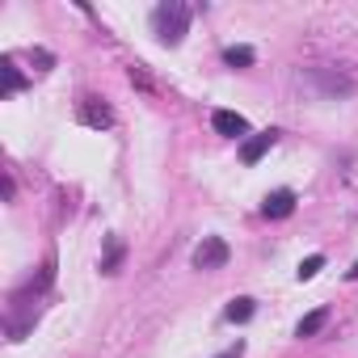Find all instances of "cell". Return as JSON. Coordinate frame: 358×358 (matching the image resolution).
<instances>
[{
	"mask_svg": "<svg viewBox=\"0 0 358 358\" xmlns=\"http://www.w3.org/2000/svg\"><path fill=\"white\" fill-rule=\"evenodd\" d=\"M0 72H5V97H9V93H17V89H26V76L17 72V64H13V59L0 64Z\"/></svg>",
	"mask_w": 358,
	"mask_h": 358,
	"instance_id": "obj_11",
	"label": "cell"
},
{
	"mask_svg": "<svg viewBox=\"0 0 358 358\" xmlns=\"http://www.w3.org/2000/svg\"><path fill=\"white\" fill-rule=\"evenodd\" d=\"M253 59H257L253 47H228V51H224V64H228V68H253Z\"/></svg>",
	"mask_w": 358,
	"mask_h": 358,
	"instance_id": "obj_10",
	"label": "cell"
},
{
	"mask_svg": "<svg viewBox=\"0 0 358 358\" xmlns=\"http://www.w3.org/2000/svg\"><path fill=\"white\" fill-rule=\"evenodd\" d=\"M324 320H329V312L324 308H316V312H308L299 324H295V337H316L320 329H324Z\"/></svg>",
	"mask_w": 358,
	"mask_h": 358,
	"instance_id": "obj_9",
	"label": "cell"
},
{
	"mask_svg": "<svg viewBox=\"0 0 358 358\" xmlns=\"http://www.w3.org/2000/svg\"><path fill=\"white\" fill-rule=\"evenodd\" d=\"M253 312H257V308H253V299H249V295H241V299H232V303L224 308V316H228L232 324H245V320H253Z\"/></svg>",
	"mask_w": 358,
	"mask_h": 358,
	"instance_id": "obj_8",
	"label": "cell"
},
{
	"mask_svg": "<svg viewBox=\"0 0 358 358\" xmlns=\"http://www.w3.org/2000/svg\"><path fill=\"white\" fill-rule=\"evenodd\" d=\"M228 257H232V249L224 236H203V245L194 249V270H224Z\"/></svg>",
	"mask_w": 358,
	"mask_h": 358,
	"instance_id": "obj_3",
	"label": "cell"
},
{
	"mask_svg": "<svg viewBox=\"0 0 358 358\" xmlns=\"http://www.w3.org/2000/svg\"><path fill=\"white\" fill-rule=\"evenodd\" d=\"M320 270H324V253H312V257H303V262H299L295 278H299V282H308V278H316Z\"/></svg>",
	"mask_w": 358,
	"mask_h": 358,
	"instance_id": "obj_12",
	"label": "cell"
},
{
	"mask_svg": "<svg viewBox=\"0 0 358 358\" xmlns=\"http://www.w3.org/2000/svg\"><path fill=\"white\" fill-rule=\"evenodd\" d=\"M274 143H278V131L270 127V131H262V135L245 139V148H241V160H245V164H257V160H262V156H266Z\"/></svg>",
	"mask_w": 358,
	"mask_h": 358,
	"instance_id": "obj_6",
	"label": "cell"
},
{
	"mask_svg": "<svg viewBox=\"0 0 358 358\" xmlns=\"http://www.w3.org/2000/svg\"><path fill=\"white\" fill-rule=\"evenodd\" d=\"M190 22H194V9L182 5V0H164V5L152 9V30L164 47H177L186 34H190Z\"/></svg>",
	"mask_w": 358,
	"mask_h": 358,
	"instance_id": "obj_1",
	"label": "cell"
},
{
	"mask_svg": "<svg viewBox=\"0 0 358 358\" xmlns=\"http://www.w3.org/2000/svg\"><path fill=\"white\" fill-rule=\"evenodd\" d=\"M220 358H241V345H236V350H228V354H220Z\"/></svg>",
	"mask_w": 358,
	"mask_h": 358,
	"instance_id": "obj_15",
	"label": "cell"
},
{
	"mask_svg": "<svg viewBox=\"0 0 358 358\" xmlns=\"http://www.w3.org/2000/svg\"><path fill=\"white\" fill-rule=\"evenodd\" d=\"M308 80L324 93V97H354V76H345V72H333V68H308Z\"/></svg>",
	"mask_w": 358,
	"mask_h": 358,
	"instance_id": "obj_2",
	"label": "cell"
},
{
	"mask_svg": "<svg viewBox=\"0 0 358 358\" xmlns=\"http://www.w3.org/2000/svg\"><path fill=\"white\" fill-rule=\"evenodd\" d=\"M211 127H215V135H228V139H241L249 131L245 114H236V110H215L211 114Z\"/></svg>",
	"mask_w": 358,
	"mask_h": 358,
	"instance_id": "obj_5",
	"label": "cell"
},
{
	"mask_svg": "<svg viewBox=\"0 0 358 358\" xmlns=\"http://www.w3.org/2000/svg\"><path fill=\"white\" fill-rule=\"evenodd\" d=\"M131 85H139V89H152V85H148V76H143L139 68H131Z\"/></svg>",
	"mask_w": 358,
	"mask_h": 358,
	"instance_id": "obj_14",
	"label": "cell"
},
{
	"mask_svg": "<svg viewBox=\"0 0 358 358\" xmlns=\"http://www.w3.org/2000/svg\"><path fill=\"white\" fill-rule=\"evenodd\" d=\"M118 262H122V245L114 241V245H110V253H106V262H101V270H106V274H114V270H118Z\"/></svg>",
	"mask_w": 358,
	"mask_h": 358,
	"instance_id": "obj_13",
	"label": "cell"
},
{
	"mask_svg": "<svg viewBox=\"0 0 358 358\" xmlns=\"http://www.w3.org/2000/svg\"><path fill=\"white\" fill-rule=\"evenodd\" d=\"M350 278H358V262H354V266H350Z\"/></svg>",
	"mask_w": 358,
	"mask_h": 358,
	"instance_id": "obj_16",
	"label": "cell"
},
{
	"mask_svg": "<svg viewBox=\"0 0 358 358\" xmlns=\"http://www.w3.org/2000/svg\"><path fill=\"white\" fill-rule=\"evenodd\" d=\"M76 118H80L85 127H97V131H106V127L114 122V114H110L106 97H93V93H85V97L76 101Z\"/></svg>",
	"mask_w": 358,
	"mask_h": 358,
	"instance_id": "obj_4",
	"label": "cell"
},
{
	"mask_svg": "<svg viewBox=\"0 0 358 358\" xmlns=\"http://www.w3.org/2000/svg\"><path fill=\"white\" fill-rule=\"evenodd\" d=\"M295 211V190H274V194H266V203H262V215L266 220H287Z\"/></svg>",
	"mask_w": 358,
	"mask_h": 358,
	"instance_id": "obj_7",
	"label": "cell"
}]
</instances>
